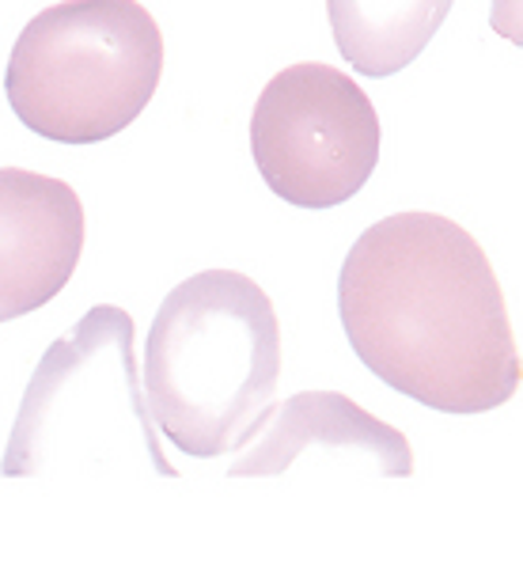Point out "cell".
Instances as JSON below:
<instances>
[{
    "label": "cell",
    "instance_id": "1",
    "mask_svg": "<svg viewBox=\"0 0 523 565\" xmlns=\"http://www.w3.org/2000/svg\"><path fill=\"white\" fill-rule=\"evenodd\" d=\"M338 316L364 369L440 414L512 403L523 361L482 243L440 213L383 216L349 247Z\"/></svg>",
    "mask_w": 523,
    "mask_h": 565
},
{
    "label": "cell",
    "instance_id": "2",
    "mask_svg": "<svg viewBox=\"0 0 523 565\" xmlns=\"http://www.w3.org/2000/svg\"><path fill=\"white\" fill-rule=\"evenodd\" d=\"M281 380L274 300L239 269H205L163 297L141 361L156 429L190 459L239 451Z\"/></svg>",
    "mask_w": 523,
    "mask_h": 565
},
{
    "label": "cell",
    "instance_id": "3",
    "mask_svg": "<svg viewBox=\"0 0 523 565\" xmlns=\"http://www.w3.org/2000/svg\"><path fill=\"white\" fill-rule=\"evenodd\" d=\"M163 76V34L137 0H61L31 15L4 68L12 115L57 145L129 129Z\"/></svg>",
    "mask_w": 523,
    "mask_h": 565
},
{
    "label": "cell",
    "instance_id": "4",
    "mask_svg": "<svg viewBox=\"0 0 523 565\" xmlns=\"http://www.w3.org/2000/svg\"><path fill=\"white\" fill-rule=\"evenodd\" d=\"M134 342V316L99 303L42 353L8 437L4 478H46L68 456H118L126 429L160 448Z\"/></svg>",
    "mask_w": 523,
    "mask_h": 565
},
{
    "label": "cell",
    "instance_id": "5",
    "mask_svg": "<svg viewBox=\"0 0 523 565\" xmlns=\"http://www.w3.org/2000/svg\"><path fill=\"white\" fill-rule=\"evenodd\" d=\"M250 156L281 202L334 209L361 194L376 171L380 115L349 73L300 61L258 92Z\"/></svg>",
    "mask_w": 523,
    "mask_h": 565
},
{
    "label": "cell",
    "instance_id": "6",
    "mask_svg": "<svg viewBox=\"0 0 523 565\" xmlns=\"http://www.w3.org/2000/svg\"><path fill=\"white\" fill-rule=\"evenodd\" d=\"M81 255V194L54 175L0 168V323L46 308L73 281Z\"/></svg>",
    "mask_w": 523,
    "mask_h": 565
},
{
    "label": "cell",
    "instance_id": "7",
    "mask_svg": "<svg viewBox=\"0 0 523 565\" xmlns=\"http://www.w3.org/2000/svg\"><path fill=\"white\" fill-rule=\"evenodd\" d=\"M311 451L342 456L353 463L369 459L383 478L414 475V448L403 433L338 391H300L269 406L262 429L239 448V459L228 467V475L277 478Z\"/></svg>",
    "mask_w": 523,
    "mask_h": 565
},
{
    "label": "cell",
    "instance_id": "8",
    "mask_svg": "<svg viewBox=\"0 0 523 565\" xmlns=\"http://www.w3.org/2000/svg\"><path fill=\"white\" fill-rule=\"evenodd\" d=\"M456 0H327L334 46L356 73L383 81L425 54Z\"/></svg>",
    "mask_w": 523,
    "mask_h": 565
}]
</instances>
